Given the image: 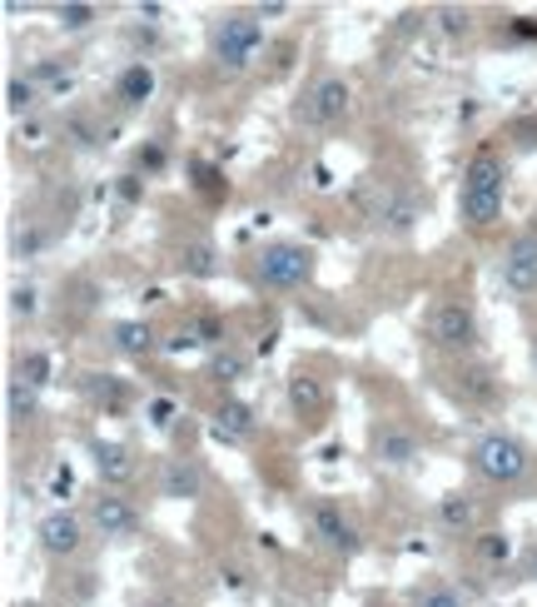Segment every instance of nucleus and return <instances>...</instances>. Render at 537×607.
<instances>
[{
  "mask_svg": "<svg viewBox=\"0 0 537 607\" xmlns=\"http://www.w3.org/2000/svg\"><path fill=\"white\" fill-rule=\"evenodd\" d=\"M458 388H463L467 398L488 404V398H492V374H483V369H463V374H458Z\"/></svg>",
  "mask_w": 537,
  "mask_h": 607,
  "instance_id": "cd10ccee",
  "label": "nucleus"
},
{
  "mask_svg": "<svg viewBox=\"0 0 537 607\" xmlns=\"http://www.w3.org/2000/svg\"><path fill=\"white\" fill-rule=\"evenodd\" d=\"M214 433H220V438H229V444L249 438V433H254V413H249V404H239V398H224L220 409H214Z\"/></svg>",
  "mask_w": 537,
  "mask_h": 607,
  "instance_id": "4468645a",
  "label": "nucleus"
},
{
  "mask_svg": "<svg viewBox=\"0 0 537 607\" xmlns=\"http://www.w3.org/2000/svg\"><path fill=\"white\" fill-rule=\"evenodd\" d=\"M349 115V85L339 75H324L314 90L304 95V106H299V120L304 125H339Z\"/></svg>",
  "mask_w": 537,
  "mask_h": 607,
  "instance_id": "423d86ee",
  "label": "nucleus"
},
{
  "mask_svg": "<svg viewBox=\"0 0 537 607\" xmlns=\"http://www.w3.org/2000/svg\"><path fill=\"white\" fill-rule=\"evenodd\" d=\"M259 284L264 289H299V284L314 274V255L304 245H268L254 264Z\"/></svg>",
  "mask_w": 537,
  "mask_h": 607,
  "instance_id": "20e7f679",
  "label": "nucleus"
},
{
  "mask_svg": "<svg viewBox=\"0 0 537 607\" xmlns=\"http://www.w3.org/2000/svg\"><path fill=\"white\" fill-rule=\"evenodd\" d=\"M36 537H40V548L50 553V558H75L80 553V543H85V528H80V518L75 513H46L40 518V528H36Z\"/></svg>",
  "mask_w": 537,
  "mask_h": 607,
  "instance_id": "1a4fd4ad",
  "label": "nucleus"
},
{
  "mask_svg": "<svg viewBox=\"0 0 537 607\" xmlns=\"http://www.w3.org/2000/svg\"><path fill=\"white\" fill-rule=\"evenodd\" d=\"M502 289L513 299L537 294V234H517L508 255H502Z\"/></svg>",
  "mask_w": 537,
  "mask_h": 607,
  "instance_id": "39448f33",
  "label": "nucleus"
},
{
  "mask_svg": "<svg viewBox=\"0 0 537 607\" xmlns=\"http://www.w3.org/2000/svg\"><path fill=\"white\" fill-rule=\"evenodd\" d=\"M40 249H46V230H40V224H21V230L11 234V255L15 259H36Z\"/></svg>",
  "mask_w": 537,
  "mask_h": 607,
  "instance_id": "a878e982",
  "label": "nucleus"
},
{
  "mask_svg": "<svg viewBox=\"0 0 537 607\" xmlns=\"http://www.w3.org/2000/svg\"><path fill=\"white\" fill-rule=\"evenodd\" d=\"M115 349L129 354V359H145V354L154 349L150 324H140V319H120V324H115Z\"/></svg>",
  "mask_w": 537,
  "mask_h": 607,
  "instance_id": "6ab92c4d",
  "label": "nucleus"
},
{
  "mask_svg": "<svg viewBox=\"0 0 537 607\" xmlns=\"http://www.w3.org/2000/svg\"><path fill=\"white\" fill-rule=\"evenodd\" d=\"M50 488H55V498H65V493L75 488V479H71V468H55V479H50Z\"/></svg>",
  "mask_w": 537,
  "mask_h": 607,
  "instance_id": "e433bc0d",
  "label": "nucleus"
},
{
  "mask_svg": "<svg viewBox=\"0 0 537 607\" xmlns=\"http://www.w3.org/2000/svg\"><path fill=\"white\" fill-rule=\"evenodd\" d=\"M115 95H120V106H145L154 95V71L145 65V60H135V65H125V75H120V85H115Z\"/></svg>",
  "mask_w": 537,
  "mask_h": 607,
  "instance_id": "f3484780",
  "label": "nucleus"
},
{
  "mask_svg": "<svg viewBox=\"0 0 537 607\" xmlns=\"http://www.w3.org/2000/svg\"><path fill=\"white\" fill-rule=\"evenodd\" d=\"M433 21H438V30H444L448 40L473 36V11H463V5H444V11H433Z\"/></svg>",
  "mask_w": 537,
  "mask_h": 607,
  "instance_id": "393cba45",
  "label": "nucleus"
},
{
  "mask_svg": "<svg viewBox=\"0 0 537 607\" xmlns=\"http://www.w3.org/2000/svg\"><path fill=\"white\" fill-rule=\"evenodd\" d=\"M314 533L324 537L328 548H339V553H353V548H359V537H353V528L344 523V513L334 508V503H314Z\"/></svg>",
  "mask_w": 537,
  "mask_h": 607,
  "instance_id": "f8f14e48",
  "label": "nucleus"
},
{
  "mask_svg": "<svg viewBox=\"0 0 537 607\" xmlns=\"http://www.w3.org/2000/svg\"><path fill=\"white\" fill-rule=\"evenodd\" d=\"M36 106H40V85L36 80H21V75H15V80H5V110H11V115L30 120V115H36Z\"/></svg>",
  "mask_w": 537,
  "mask_h": 607,
  "instance_id": "412c9836",
  "label": "nucleus"
},
{
  "mask_svg": "<svg viewBox=\"0 0 537 607\" xmlns=\"http://www.w3.org/2000/svg\"><path fill=\"white\" fill-rule=\"evenodd\" d=\"M179 269L195 274V280H214V274H220V255H214L210 239H195V245H185V255H179Z\"/></svg>",
  "mask_w": 537,
  "mask_h": 607,
  "instance_id": "aec40b11",
  "label": "nucleus"
},
{
  "mask_svg": "<svg viewBox=\"0 0 537 607\" xmlns=\"http://www.w3.org/2000/svg\"><path fill=\"white\" fill-rule=\"evenodd\" d=\"M55 15H60V25H65V30H90L100 11H95V5H80V0H71V5H60Z\"/></svg>",
  "mask_w": 537,
  "mask_h": 607,
  "instance_id": "c85d7f7f",
  "label": "nucleus"
},
{
  "mask_svg": "<svg viewBox=\"0 0 537 607\" xmlns=\"http://www.w3.org/2000/svg\"><path fill=\"white\" fill-rule=\"evenodd\" d=\"M259 21H279V15H289V5L284 0H264V5H254Z\"/></svg>",
  "mask_w": 537,
  "mask_h": 607,
  "instance_id": "c9c22d12",
  "label": "nucleus"
},
{
  "mask_svg": "<svg viewBox=\"0 0 537 607\" xmlns=\"http://www.w3.org/2000/svg\"><path fill=\"white\" fill-rule=\"evenodd\" d=\"M289 404L299 413H319L324 409V384H319L314 374H294L289 379Z\"/></svg>",
  "mask_w": 537,
  "mask_h": 607,
  "instance_id": "4be33fe9",
  "label": "nucleus"
},
{
  "mask_svg": "<svg viewBox=\"0 0 537 607\" xmlns=\"http://www.w3.org/2000/svg\"><path fill=\"white\" fill-rule=\"evenodd\" d=\"M473 468H478V479L498 483V488H513V483L527 479L533 454L517 444L513 433H488V438H478V448H473Z\"/></svg>",
  "mask_w": 537,
  "mask_h": 607,
  "instance_id": "f03ea898",
  "label": "nucleus"
},
{
  "mask_svg": "<svg viewBox=\"0 0 537 607\" xmlns=\"http://www.w3.org/2000/svg\"><path fill=\"white\" fill-rule=\"evenodd\" d=\"M65 140H71V145H80V150H90V145H95L90 120H65Z\"/></svg>",
  "mask_w": 537,
  "mask_h": 607,
  "instance_id": "473e14b6",
  "label": "nucleus"
},
{
  "mask_svg": "<svg viewBox=\"0 0 537 607\" xmlns=\"http://www.w3.org/2000/svg\"><path fill=\"white\" fill-rule=\"evenodd\" d=\"M150 423H154V429H170V423H175V404H170V398H154V404H150Z\"/></svg>",
  "mask_w": 537,
  "mask_h": 607,
  "instance_id": "f704fd0d",
  "label": "nucleus"
},
{
  "mask_svg": "<svg viewBox=\"0 0 537 607\" xmlns=\"http://www.w3.org/2000/svg\"><path fill=\"white\" fill-rule=\"evenodd\" d=\"M533 369H537V344H533Z\"/></svg>",
  "mask_w": 537,
  "mask_h": 607,
  "instance_id": "ea45409f",
  "label": "nucleus"
},
{
  "mask_svg": "<svg viewBox=\"0 0 537 607\" xmlns=\"http://www.w3.org/2000/svg\"><path fill=\"white\" fill-rule=\"evenodd\" d=\"M245 369H249L245 354H234V349H214L210 354V379H214V384H239V379H245Z\"/></svg>",
  "mask_w": 537,
  "mask_h": 607,
  "instance_id": "5701e85b",
  "label": "nucleus"
},
{
  "mask_svg": "<svg viewBox=\"0 0 537 607\" xmlns=\"http://www.w3.org/2000/svg\"><path fill=\"white\" fill-rule=\"evenodd\" d=\"M90 523L100 528L110 543H129V537L140 533V513H135V508H129V498H120V493H100V498H95Z\"/></svg>",
  "mask_w": 537,
  "mask_h": 607,
  "instance_id": "6e6552de",
  "label": "nucleus"
},
{
  "mask_svg": "<svg viewBox=\"0 0 537 607\" xmlns=\"http://www.w3.org/2000/svg\"><path fill=\"white\" fill-rule=\"evenodd\" d=\"M527 568H533V578H537V548H533V558H527Z\"/></svg>",
  "mask_w": 537,
  "mask_h": 607,
  "instance_id": "4c0bfd02",
  "label": "nucleus"
},
{
  "mask_svg": "<svg viewBox=\"0 0 537 607\" xmlns=\"http://www.w3.org/2000/svg\"><path fill=\"white\" fill-rule=\"evenodd\" d=\"M433 344H438V349H467V344L478 339V319H473V309H467V304H438V309H433Z\"/></svg>",
  "mask_w": 537,
  "mask_h": 607,
  "instance_id": "0eeeda50",
  "label": "nucleus"
},
{
  "mask_svg": "<svg viewBox=\"0 0 537 607\" xmlns=\"http://www.w3.org/2000/svg\"><path fill=\"white\" fill-rule=\"evenodd\" d=\"M15 145H21V150H46V145H50V125L40 115L21 120V125H15Z\"/></svg>",
  "mask_w": 537,
  "mask_h": 607,
  "instance_id": "bb28decb",
  "label": "nucleus"
},
{
  "mask_svg": "<svg viewBox=\"0 0 537 607\" xmlns=\"http://www.w3.org/2000/svg\"><path fill=\"white\" fill-rule=\"evenodd\" d=\"M21 374L30 379L36 388H46L50 384V359H46V354H25V369H21Z\"/></svg>",
  "mask_w": 537,
  "mask_h": 607,
  "instance_id": "2f4dec72",
  "label": "nucleus"
},
{
  "mask_svg": "<svg viewBox=\"0 0 537 607\" xmlns=\"http://www.w3.org/2000/svg\"><path fill=\"white\" fill-rule=\"evenodd\" d=\"M478 498H467V493H444L438 498V523L448 528V533H473L478 528Z\"/></svg>",
  "mask_w": 537,
  "mask_h": 607,
  "instance_id": "ddd939ff",
  "label": "nucleus"
},
{
  "mask_svg": "<svg viewBox=\"0 0 537 607\" xmlns=\"http://www.w3.org/2000/svg\"><path fill=\"white\" fill-rule=\"evenodd\" d=\"M189 329H195V339H199V344H210V349L224 339V324H220V319H199V324H189Z\"/></svg>",
  "mask_w": 537,
  "mask_h": 607,
  "instance_id": "72a5a7b5",
  "label": "nucleus"
},
{
  "mask_svg": "<svg viewBox=\"0 0 537 607\" xmlns=\"http://www.w3.org/2000/svg\"><path fill=\"white\" fill-rule=\"evenodd\" d=\"M199 488H204V473H199L195 463H185V458H175V463L164 468V498H199Z\"/></svg>",
  "mask_w": 537,
  "mask_h": 607,
  "instance_id": "a211bd4d",
  "label": "nucleus"
},
{
  "mask_svg": "<svg viewBox=\"0 0 537 607\" xmlns=\"http://www.w3.org/2000/svg\"><path fill=\"white\" fill-rule=\"evenodd\" d=\"M40 309V294H36V284H15L11 289V314H21V319H30Z\"/></svg>",
  "mask_w": 537,
  "mask_h": 607,
  "instance_id": "7c9ffc66",
  "label": "nucleus"
},
{
  "mask_svg": "<svg viewBox=\"0 0 537 607\" xmlns=\"http://www.w3.org/2000/svg\"><path fill=\"white\" fill-rule=\"evenodd\" d=\"M15 607H46V603H15Z\"/></svg>",
  "mask_w": 537,
  "mask_h": 607,
  "instance_id": "58836bf2",
  "label": "nucleus"
},
{
  "mask_svg": "<svg viewBox=\"0 0 537 607\" xmlns=\"http://www.w3.org/2000/svg\"><path fill=\"white\" fill-rule=\"evenodd\" d=\"M259 46H264V25H259L254 11H234L220 21V36H214V60H220V71L239 75L254 65Z\"/></svg>",
  "mask_w": 537,
  "mask_h": 607,
  "instance_id": "7ed1b4c3",
  "label": "nucleus"
},
{
  "mask_svg": "<svg viewBox=\"0 0 537 607\" xmlns=\"http://www.w3.org/2000/svg\"><path fill=\"white\" fill-rule=\"evenodd\" d=\"M5 413H11V423L15 429H25V423L36 419L40 413V398H36V384L25 374H15L11 384H5Z\"/></svg>",
  "mask_w": 537,
  "mask_h": 607,
  "instance_id": "2eb2a0df",
  "label": "nucleus"
},
{
  "mask_svg": "<svg viewBox=\"0 0 537 607\" xmlns=\"http://www.w3.org/2000/svg\"><path fill=\"white\" fill-rule=\"evenodd\" d=\"M90 458H95V468H100V479H105L110 488H125V483L135 479V454H129L125 444H115V438H95Z\"/></svg>",
  "mask_w": 537,
  "mask_h": 607,
  "instance_id": "9d476101",
  "label": "nucleus"
},
{
  "mask_svg": "<svg viewBox=\"0 0 537 607\" xmlns=\"http://www.w3.org/2000/svg\"><path fill=\"white\" fill-rule=\"evenodd\" d=\"M473 553H478L483 562H492V568H502V562L513 558V537H508V533H492V528H488V533L473 537Z\"/></svg>",
  "mask_w": 537,
  "mask_h": 607,
  "instance_id": "b1692460",
  "label": "nucleus"
},
{
  "mask_svg": "<svg viewBox=\"0 0 537 607\" xmlns=\"http://www.w3.org/2000/svg\"><path fill=\"white\" fill-rule=\"evenodd\" d=\"M413 607H463V597L453 587H423V593H413Z\"/></svg>",
  "mask_w": 537,
  "mask_h": 607,
  "instance_id": "c756f323",
  "label": "nucleus"
},
{
  "mask_svg": "<svg viewBox=\"0 0 537 607\" xmlns=\"http://www.w3.org/2000/svg\"><path fill=\"white\" fill-rule=\"evenodd\" d=\"M154 607H175V603H154Z\"/></svg>",
  "mask_w": 537,
  "mask_h": 607,
  "instance_id": "a19ab883",
  "label": "nucleus"
},
{
  "mask_svg": "<svg viewBox=\"0 0 537 607\" xmlns=\"http://www.w3.org/2000/svg\"><path fill=\"white\" fill-rule=\"evenodd\" d=\"M413 220H419V205L409 195H384V205L374 210V224L388 234H409Z\"/></svg>",
  "mask_w": 537,
  "mask_h": 607,
  "instance_id": "dca6fc26",
  "label": "nucleus"
},
{
  "mask_svg": "<svg viewBox=\"0 0 537 607\" xmlns=\"http://www.w3.org/2000/svg\"><path fill=\"white\" fill-rule=\"evenodd\" d=\"M502 189H508V170H502L498 154H478V160L467 164L463 195H458V210H463V220L473 224V230H488V224H498Z\"/></svg>",
  "mask_w": 537,
  "mask_h": 607,
  "instance_id": "f257e3e1",
  "label": "nucleus"
},
{
  "mask_svg": "<svg viewBox=\"0 0 537 607\" xmlns=\"http://www.w3.org/2000/svg\"><path fill=\"white\" fill-rule=\"evenodd\" d=\"M374 454L384 468H409L413 458H419V438H413L409 429H394V423H388V429H378Z\"/></svg>",
  "mask_w": 537,
  "mask_h": 607,
  "instance_id": "9b49d317",
  "label": "nucleus"
}]
</instances>
